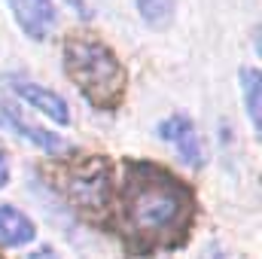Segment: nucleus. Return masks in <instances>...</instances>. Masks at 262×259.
Masks as SVG:
<instances>
[{
    "label": "nucleus",
    "instance_id": "nucleus-1",
    "mask_svg": "<svg viewBox=\"0 0 262 259\" xmlns=\"http://www.w3.org/2000/svg\"><path fill=\"white\" fill-rule=\"evenodd\" d=\"M192 189L177 174L149 162L128 165L122 186V217L134 244L162 247L180 241L192 223Z\"/></svg>",
    "mask_w": 262,
    "mask_h": 259
},
{
    "label": "nucleus",
    "instance_id": "nucleus-2",
    "mask_svg": "<svg viewBox=\"0 0 262 259\" xmlns=\"http://www.w3.org/2000/svg\"><path fill=\"white\" fill-rule=\"evenodd\" d=\"M64 73L98 110H113L128 89V70L116 58V52L92 37H67Z\"/></svg>",
    "mask_w": 262,
    "mask_h": 259
},
{
    "label": "nucleus",
    "instance_id": "nucleus-3",
    "mask_svg": "<svg viewBox=\"0 0 262 259\" xmlns=\"http://www.w3.org/2000/svg\"><path fill=\"white\" fill-rule=\"evenodd\" d=\"M67 195L85 210H101L110 198V168H107V162L104 159L82 162L67 180Z\"/></svg>",
    "mask_w": 262,
    "mask_h": 259
},
{
    "label": "nucleus",
    "instance_id": "nucleus-4",
    "mask_svg": "<svg viewBox=\"0 0 262 259\" xmlns=\"http://www.w3.org/2000/svg\"><path fill=\"white\" fill-rule=\"evenodd\" d=\"M0 128H9L12 134H18L21 140L34 143L37 149H43V153H49V156L67 153L64 137H58L55 131H49V128H40V125L28 122V119L18 113V107H15V104H6V101H0Z\"/></svg>",
    "mask_w": 262,
    "mask_h": 259
},
{
    "label": "nucleus",
    "instance_id": "nucleus-5",
    "mask_svg": "<svg viewBox=\"0 0 262 259\" xmlns=\"http://www.w3.org/2000/svg\"><path fill=\"white\" fill-rule=\"evenodd\" d=\"M159 137L168 140L177 149V156H180L183 165H189V168H201L204 165V146H201V137H198V131L189 116L177 113V116L165 119L159 125Z\"/></svg>",
    "mask_w": 262,
    "mask_h": 259
},
{
    "label": "nucleus",
    "instance_id": "nucleus-6",
    "mask_svg": "<svg viewBox=\"0 0 262 259\" xmlns=\"http://www.w3.org/2000/svg\"><path fill=\"white\" fill-rule=\"evenodd\" d=\"M12 18L31 40H46L55 28V3L52 0H6Z\"/></svg>",
    "mask_w": 262,
    "mask_h": 259
},
{
    "label": "nucleus",
    "instance_id": "nucleus-7",
    "mask_svg": "<svg viewBox=\"0 0 262 259\" xmlns=\"http://www.w3.org/2000/svg\"><path fill=\"white\" fill-rule=\"evenodd\" d=\"M12 82V92L15 95H21L31 107H37L43 116H49V119H55L58 125H67L70 122V107H67V101L61 95H55V92H49L46 85H40V82H31V79H21V76H15V79H9Z\"/></svg>",
    "mask_w": 262,
    "mask_h": 259
},
{
    "label": "nucleus",
    "instance_id": "nucleus-8",
    "mask_svg": "<svg viewBox=\"0 0 262 259\" xmlns=\"http://www.w3.org/2000/svg\"><path fill=\"white\" fill-rule=\"evenodd\" d=\"M37 235V226L28 213L12 204H0V244L3 247H25Z\"/></svg>",
    "mask_w": 262,
    "mask_h": 259
},
{
    "label": "nucleus",
    "instance_id": "nucleus-9",
    "mask_svg": "<svg viewBox=\"0 0 262 259\" xmlns=\"http://www.w3.org/2000/svg\"><path fill=\"white\" fill-rule=\"evenodd\" d=\"M241 95H244V110L247 119L256 131V137L262 134V76L256 67H241Z\"/></svg>",
    "mask_w": 262,
    "mask_h": 259
},
{
    "label": "nucleus",
    "instance_id": "nucleus-10",
    "mask_svg": "<svg viewBox=\"0 0 262 259\" xmlns=\"http://www.w3.org/2000/svg\"><path fill=\"white\" fill-rule=\"evenodd\" d=\"M134 3L149 28H168V21L174 18V0H134Z\"/></svg>",
    "mask_w": 262,
    "mask_h": 259
},
{
    "label": "nucleus",
    "instance_id": "nucleus-11",
    "mask_svg": "<svg viewBox=\"0 0 262 259\" xmlns=\"http://www.w3.org/2000/svg\"><path fill=\"white\" fill-rule=\"evenodd\" d=\"M9 183V159H6V153L0 149V189Z\"/></svg>",
    "mask_w": 262,
    "mask_h": 259
},
{
    "label": "nucleus",
    "instance_id": "nucleus-12",
    "mask_svg": "<svg viewBox=\"0 0 262 259\" xmlns=\"http://www.w3.org/2000/svg\"><path fill=\"white\" fill-rule=\"evenodd\" d=\"M64 3L70 6V9H76V12H79L82 18H92V9L85 6V0H64Z\"/></svg>",
    "mask_w": 262,
    "mask_h": 259
},
{
    "label": "nucleus",
    "instance_id": "nucleus-13",
    "mask_svg": "<svg viewBox=\"0 0 262 259\" xmlns=\"http://www.w3.org/2000/svg\"><path fill=\"white\" fill-rule=\"evenodd\" d=\"M28 259H61V256H58L52 247H37V250H34V253H31Z\"/></svg>",
    "mask_w": 262,
    "mask_h": 259
},
{
    "label": "nucleus",
    "instance_id": "nucleus-14",
    "mask_svg": "<svg viewBox=\"0 0 262 259\" xmlns=\"http://www.w3.org/2000/svg\"><path fill=\"white\" fill-rule=\"evenodd\" d=\"M204 259H226V253H223L216 244H210V247H207V253H204Z\"/></svg>",
    "mask_w": 262,
    "mask_h": 259
}]
</instances>
